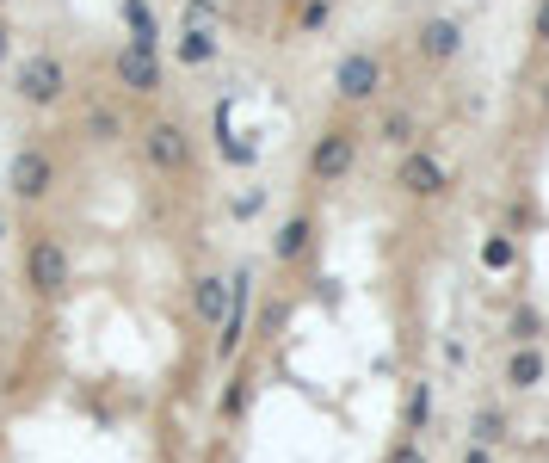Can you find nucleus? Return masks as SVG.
Returning <instances> with one entry per match:
<instances>
[{"label":"nucleus","instance_id":"obj_7","mask_svg":"<svg viewBox=\"0 0 549 463\" xmlns=\"http://www.w3.org/2000/svg\"><path fill=\"white\" fill-rule=\"evenodd\" d=\"M112 75H118V87L136 93V99L161 93V50H136V44H124V50L112 56Z\"/></svg>","mask_w":549,"mask_h":463},{"label":"nucleus","instance_id":"obj_11","mask_svg":"<svg viewBox=\"0 0 549 463\" xmlns=\"http://www.w3.org/2000/svg\"><path fill=\"white\" fill-rule=\"evenodd\" d=\"M377 136L389 142V149L408 155V149H414V136H420V124H414L408 112H383V118H377Z\"/></svg>","mask_w":549,"mask_h":463},{"label":"nucleus","instance_id":"obj_17","mask_svg":"<svg viewBox=\"0 0 549 463\" xmlns=\"http://www.w3.org/2000/svg\"><path fill=\"white\" fill-rule=\"evenodd\" d=\"M482 260H488V266H512V241H506V235H494V241L482 247Z\"/></svg>","mask_w":549,"mask_h":463},{"label":"nucleus","instance_id":"obj_19","mask_svg":"<svg viewBox=\"0 0 549 463\" xmlns=\"http://www.w3.org/2000/svg\"><path fill=\"white\" fill-rule=\"evenodd\" d=\"M531 31H537V38L549 44V0H537V13H531Z\"/></svg>","mask_w":549,"mask_h":463},{"label":"nucleus","instance_id":"obj_6","mask_svg":"<svg viewBox=\"0 0 549 463\" xmlns=\"http://www.w3.org/2000/svg\"><path fill=\"white\" fill-rule=\"evenodd\" d=\"M395 186L408 192V198H445L451 192V167L438 161V155H426V149H408L395 161Z\"/></svg>","mask_w":549,"mask_h":463},{"label":"nucleus","instance_id":"obj_8","mask_svg":"<svg viewBox=\"0 0 549 463\" xmlns=\"http://www.w3.org/2000/svg\"><path fill=\"white\" fill-rule=\"evenodd\" d=\"M25 278H31V291H38V297H50V291H62V284H68V254H62L56 235H38V241H31Z\"/></svg>","mask_w":549,"mask_h":463},{"label":"nucleus","instance_id":"obj_22","mask_svg":"<svg viewBox=\"0 0 549 463\" xmlns=\"http://www.w3.org/2000/svg\"><path fill=\"white\" fill-rule=\"evenodd\" d=\"M469 463H488V457H482V451H475V457H469Z\"/></svg>","mask_w":549,"mask_h":463},{"label":"nucleus","instance_id":"obj_13","mask_svg":"<svg viewBox=\"0 0 549 463\" xmlns=\"http://www.w3.org/2000/svg\"><path fill=\"white\" fill-rule=\"evenodd\" d=\"M198 315H204V322H223V315H229V284L223 278H204L198 284Z\"/></svg>","mask_w":549,"mask_h":463},{"label":"nucleus","instance_id":"obj_14","mask_svg":"<svg viewBox=\"0 0 549 463\" xmlns=\"http://www.w3.org/2000/svg\"><path fill=\"white\" fill-rule=\"evenodd\" d=\"M210 56H216V38H210L204 25H192L186 38H179V62H192V68H198V62H210Z\"/></svg>","mask_w":549,"mask_h":463},{"label":"nucleus","instance_id":"obj_20","mask_svg":"<svg viewBox=\"0 0 549 463\" xmlns=\"http://www.w3.org/2000/svg\"><path fill=\"white\" fill-rule=\"evenodd\" d=\"M7 44H13V31H7V25H0V62H7Z\"/></svg>","mask_w":549,"mask_h":463},{"label":"nucleus","instance_id":"obj_9","mask_svg":"<svg viewBox=\"0 0 549 463\" xmlns=\"http://www.w3.org/2000/svg\"><path fill=\"white\" fill-rule=\"evenodd\" d=\"M414 44H420V56H426V62H457V56H463V25H457V19H445V13H432V19H420Z\"/></svg>","mask_w":549,"mask_h":463},{"label":"nucleus","instance_id":"obj_21","mask_svg":"<svg viewBox=\"0 0 549 463\" xmlns=\"http://www.w3.org/2000/svg\"><path fill=\"white\" fill-rule=\"evenodd\" d=\"M395 463H420V451H401V457H395Z\"/></svg>","mask_w":549,"mask_h":463},{"label":"nucleus","instance_id":"obj_10","mask_svg":"<svg viewBox=\"0 0 549 463\" xmlns=\"http://www.w3.org/2000/svg\"><path fill=\"white\" fill-rule=\"evenodd\" d=\"M124 25H130V44L136 50H155V13H149V0H124Z\"/></svg>","mask_w":549,"mask_h":463},{"label":"nucleus","instance_id":"obj_12","mask_svg":"<svg viewBox=\"0 0 549 463\" xmlns=\"http://www.w3.org/2000/svg\"><path fill=\"white\" fill-rule=\"evenodd\" d=\"M309 235H315L309 217H290V223L278 229V260H303V254H309Z\"/></svg>","mask_w":549,"mask_h":463},{"label":"nucleus","instance_id":"obj_18","mask_svg":"<svg viewBox=\"0 0 549 463\" xmlns=\"http://www.w3.org/2000/svg\"><path fill=\"white\" fill-rule=\"evenodd\" d=\"M315 25H327V0H309L303 7V31H315Z\"/></svg>","mask_w":549,"mask_h":463},{"label":"nucleus","instance_id":"obj_23","mask_svg":"<svg viewBox=\"0 0 549 463\" xmlns=\"http://www.w3.org/2000/svg\"><path fill=\"white\" fill-rule=\"evenodd\" d=\"M0 7H7V0H0Z\"/></svg>","mask_w":549,"mask_h":463},{"label":"nucleus","instance_id":"obj_16","mask_svg":"<svg viewBox=\"0 0 549 463\" xmlns=\"http://www.w3.org/2000/svg\"><path fill=\"white\" fill-rule=\"evenodd\" d=\"M506 377H512V383H519V389H531V383L543 377V359H537V352H519V359H512V365H506Z\"/></svg>","mask_w":549,"mask_h":463},{"label":"nucleus","instance_id":"obj_3","mask_svg":"<svg viewBox=\"0 0 549 463\" xmlns=\"http://www.w3.org/2000/svg\"><path fill=\"white\" fill-rule=\"evenodd\" d=\"M334 93L346 105H371L383 93V56L377 50H346L340 68H334Z\"/></svg>","mask_w":549,"mask_h":463},{"label":"nucleus","instance_id":"obj_4","mask_svg":"<svg viewBox=\"0 0 549 463\" xmlns=\"http://www.w3.org/2000/svg\"><path fill=\"white\" fill-rule=\"evenodd\" d=\"M142 161H149L155 173H186L192 167V136L173 118H155L149 130H142Z\"/></svg>","mask_w":549,"mask_h":463},{"label":"nucleus","instance_id":"obj_15","mask_svg":"<svg viewBox=\"0 0 549 463\" xmlns=\"http://www.w3.org/2000/svg\"><path fill=\"white\" fill-rule=\"evenodd\" d=\"M87 136H99V142H118V136H124V118L112 112V105H93V112H87Z\"/></svg>","mask_w":549,"mask_h":463},{"label":"nucleus","instance_id":"obj_1","mask_svg":"<svg viewBox=\"0 0 549 463\" xmlns=\"http://www.w3.org/2000/svg\"><path fill=\"white\" fill-rule=\"evenodd\" d=\"M352 167H358V130L327 124L315 136V149H309V180L315 186H340V180H352Z\"/></svg>","mask_w":549,"mask_h":463},{"label":"nucleus","instance_id":"obj_2","mask_svg":"<svg viewBox=\"0 0 549 463\" xmlns=\"http://www.w3.org/2000/svg\"><path fill=\"white\" fill-rule=\"evenodd\" d=\"M13 93L25 99V105H38V112H50V105H62V93H68V62L62 56H25L19 62V75H13Z\"/></svg>","mask_w":549,"mask_h":463},{"label":"nucleus","instance_id":"obj_5","mask_svg":"<svg viewBox=\"0 0 549 463\" xmlns=\"http://www.w3.org/2000/svg\"><path fill=\"white\" fill-rule=\"evenodd\" d=\"M7 186H13L19 204H44V198L56 192V161H50L44 149H19V155L7 161Z\"/></svg>","mask_w":549,"mask_h":463}]
</instances>
